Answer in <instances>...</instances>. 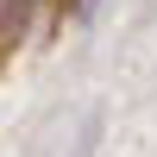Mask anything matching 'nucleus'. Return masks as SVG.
<instances>
[{"label": "nucleus", "mask_w": 157, "mask_h": 157, "mask_svg": "<svg viewBox=\"0 0 157 157\" xmlns=\"http://www.w3.org/2000/svg\"><path fill=\"white\" fill-rule=\"evenodd\" d=\"M25 6H57V0H25Z\"/></svg>", "instance_id": "7ed1b4c3"}, {"label": "nucleus", "mask_w": 157, "mask_h": 157, "mask_svg": "<svg viewBox=\"0 0 157 157\" xmlns=\"http://www.w3.org/2000/svg\"><path fill=\"white\" fill-rule=\"evenodd\" d=\"M38 19V6H25V0H0V44H13V38H25Z\"/></svg>", "instance_id": "f257e3e1"}, {"label": "nucleus", "mask_w": 157, "mask_h": 157, "mask_svg": "<svg viewBox=\"0 0 157 157\" xmlns=\"http://www.w3.org/2000/svg\"><path fill=\"white\" fill-rule=\"evenodd\" d=\"M75 6H82V0H57V13H75Z\"/></svg>", "instance_id": "f03ea898"}]
</instances>
